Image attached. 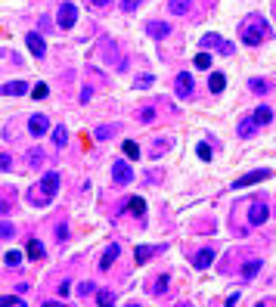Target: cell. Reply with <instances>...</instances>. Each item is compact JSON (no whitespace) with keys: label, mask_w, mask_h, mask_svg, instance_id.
<instances>
[{"label":"cell","mask_w":276,"mask_h":307,"mask_svg":"<svg viewBox=\"0 0 276 307\" xmlns=\"http://www.w3.org/2000/svg\"><path fill=\"white\" fill-rule=\"evenodd\" d=\"M270 37V28H267V19L258 16V13H248L239 25V41L245 47H261L264 41Z\"/></svg>","instance_id":"cell-1"},{"label":"cell","mask_w":276,"mask_h":307,"mask_svg":"<svg viewBox=\"0 0 276 307\" xmlns=\"http://www.w3.org/2000/svg\"><path fill=\"white\" fill-rule=\"evenodd\" d=\"M56 189H59V174H56V171H47V174L41 177V183L31 186L28 202H31V205H50V202L56 199Z\"/></svg>","instance_id":"cell-2"},{"label":"cell","mask_w":276,"mask_h":307,"mask_svg":"<svg viewBox=\"0 0 276 307\" xmlns=\"http://www.w3.org/2000/svg\"><path fill=\"white\" fill-rule=\"evenodd\" d=\"M270 220V205L264 202V199H255L252 205H248V226H261V223H267Z\"/></svg>","instance_id":"cell-3"},{"label":"cell","mask_w":276,"mask_h":307,"mask_svg":"<svg viewBox=\"0 0 276 307\" xmlns=\"http://www.w3.org/2000/svg\"><path fill=\"white\" fill-rule=\"evenodd\" d=\"M74 22H78V7H74V4H62V7H59V13H56V28L68 31Z\"/></svg>","instance_id":"cell-4"},{"label":"cell","mask_w":276,"mask_h":307,"mask_svg":"<svg viewBox=\"0 0 276 307\" xmlns=\"http://www.w3.org/2000/svg\"><path fill=\"white\" fill-rule=\"evenodd\" d=\"M174 90H177V96H180V99H189V96L195 93V81H192V74H189V71H180V74H177Z\"/></svg>","instance_id":"cell-5"},{"label":"cell","mask_w":276,"mask_h":307,"mask_svg":"<svg viewBox=\"0 0 276 307\" xmlns=\"http://www.w3.org/2000/svg\"><path fill=\"white\" fill-rule=\"evenodd\" d=\"M112 180H115L118 186H128V183L134 180L131 165H128V162H115V165H112Z\"/></svg>","instance_id":"cell-6"},{"label":"cell","mask_w":276,"mask_h":307,"mask_svg":"<svg viewBox=\"0 0 276 307\" xmlns=\"http://www.w3.org/2000/svg\"><path fill=\"white\" fill-rule=\"evenodd\" d=\"M270 177V171L267 168H258V171H248L245 177H239V180H233V189H242V186H252V183H261V180H267Z\"/></svg>","instance_id":"cell-7"},{"label":"cell","mask_w":276,"mask_h":307,"mask_svg":"<svg viewBox=\"0 0 276 307\" xmlns=\"http://www.w3.org/2000/svg\"><path fill=\"white\" fill-rule=\"evenodd\" d=\"M25 44H28L31 56H37V59H41V56L47 53V41H44V37L37 34V31H28V34H25Z\"/></svg>","instance_id":"cell-8"},{"label":"cell","mask_w":276,"mask_h":307,"mask_svg":"<svg viewBox=\"0 0 276 307\" xmlns=\"http://www.w3.org/2000/svg\"><path fill=\"white\" fill-rule=\"evenodd\" d=\"M28 131L34 137H44L50 131V118H47V115H31V118H28Z\"/></svg>","instance_id":"cell-9"},{"label":"cell","mask_w":276,"mask_h":307,"mask_svg":"<svg viewBox=\"0 0 276 307\" xmlns=\"http://www.w3.org/2000/svg\"><path fill=\"white\" fill-rule=\"evenodd\" d=\"M211 264H214V248H202V251L192 254V267L195 270H208Z\"/></svg>","instance_id":"cell-10"},{"label":"cell","mask_w":276,"mask_h":307,"mask_svg":"<svg viewBox=\"0 0 276 307\" xmlns=\"http://www.w3.org/2000/svg\"><path fill=\"white\" fill-rule=\"evenodd\" d=\"M202 47H217L223 56H230V53H233V44H227L223 37H217V34H205V37H202Z\"/></svg>","instance_id":"cell-11"},{"label":"cell","mask_w":276,"mask_h":307,"mask_svg":"<svg viewBox=\"0 0 276 307\" xmlns=\"http://www.w3.org/2000/svg\"><path fill=\"white\" fill-rule=\"evenodd\" d=\"M22 93H28V84L25 81H10V84L0 87V96H22Z\"/></svg>","instance_id":"cell-12"},{"label":"cell","mask_w":276,"mask_h":307,"mask_svg":"<svg viewBox=\"0 0 276 307\" xmlns=\"http://www.w3.org/2000/svg\"><path fill=\"white\" fill-rule=\"evenodd\" d=\"M118 254H121V248H118V245H109V248L103 251V258H99V270H109V267L118 261Z\"/></svg>","instance_id":"cell-13"},{"label":"cell","mask_w":276,"mask_h":307,"mask_svg":"<svg viewBox=\"0 0 276 307\" xmlns=\"http://www.w3.org/2000/svg\"><path fill=\"white\" fill-rule=\"evenodd\" d=\"M252 118H255V124H258V127H264V124H270V121H273V112H270L267 106H258V109L252 112Z\"/></svg>","instance_id":"cell-14"},{"label":"cell","mask_w":276,"mask_h":307,"mask_svg":"<svg viewBox=\"0 0 276 307\" xmlns=\"http://www.w3.org/2000/svg\"><path fill=\"white\" fill-rule=\"evenodd\" d=\"M261 267H264V261L261 258H255V261H248V264H242V279H255L258 276V270H261Z\"/></svg>","instance_id":"cell-15"},{"label":"cell","mask_w":276,"mask_h":307,"mask_svg":"<svg viewBox=\"0 0 276 307\" xmlns=\"http://www.w3.org/2000/svg\"><path fill=\"white\" fill-rule=\"evenodd\" d=\"M208 87H211V93H223L227 90V78L220 71H211V78H208Z\"/></svg>","instance_id":"cell-16"},{"label":"cell","mask_w":276,"mask_h":307,"mask_svg":"<svg viewBox=\"0 0 276 307\" xmlns=\"http://www.w3.org/2000/svg\"><path fill=\"white\" fill-rule=\"evenodd\" d=\"M25 254H28L31 261H41V258H44V242H41V239H31V242H28V251H25Z\"/></svg>","instance_id":"cell-17"},{"label":"cell","mask_w":276,"mask_h":307,"mask_svg":"<svg viewBox=\"0 0 276 307\" xmlns=\"http://www.w3.org/2000/svg\"><path fill=\"white\" fill-rule=\"evenodd\" d=\"M155 251H159L155 245H140V248L134 251V261H137V264H146V261H149V258L155 254Z\"/></svg>","instance_id":"cell-18"},{"label":"cell","mask_w":276,"mask_h":307,"mask_svg":"<svg viewBox=\"0 0 276 307\" xmlns=\"http://www.w3.org/2000/svg\"><path fill=\"white\" fill-rule=\"evenodd\" d=\"M128 211H131L134 217H143V214H146V202H143L140 196H134V199H128Z\"/></svg>","instance_id":"cell-19"},{"label":"cell","mask_w":276,"mask_h":307,"mask_svg":"<svg viewBox=\"0 0 276 307\" xmlns=\"http://www.w3.org/2000/svg\"><path fill=\"white\" fill-rule=\"evenodd\" d=\"M255 131H258V124H255V118H252V115L239 121V137H252Z\"/></svg>","instance_id":"cell-20"},{"label":"cell","mask_w":276,"mask_h":307,"mask_svg":"<svg viewBox=\"0 0 276 307\" xmlns=\"http://www.w3.org/2000/svg\"><path fill=\"white\" fill-rule=\"evenodd\" d=\"M121 149H124V156H128L131 162H137V159H140V143H134V140H124V146H121Z\"/></svg>","instance_id":"cell-21"},{"label":"cell","mask_w":276,"mask_h":307,"mask_svg":"<svg viewBox=\"0 0 276 307\" xmlns=\"http://www.w3.org/2000/svg\"><path fill=\"white\" fill-rule=\"evenodd\" d=\"M248 87H252V93H270L273 87H270V81H261V78H252L248 81Z\"/></svg>","instance_id":"cell-22"},{"label":"cell","mask_w":276,"mask_h":307,"mask_svg":"<svg viewBox=\"0 0 276 307\" xmlns=\"http://www.w3.org/2000/svg\"><path fill=\"white\" fill-rule=\"evenodd\" d=\"M168 7H171L174 16H186V13H189V0H171Z\"/></svg>","instance_id":"cell-23"},{"label":"cell","mask_w":276,"mask_h":307,"mask_svg":"<svg viewBox=\"0 0 276 307\" xmlns=\"http://www.w3.org/2000/svg\"><path fill=\"white\" fill-rule=\"evenodd\" d=\"M146 31H149L152 37H165V34H168V25H162V22H149Z\"/></svg>","instance_id":"cell-24"},{"label":"cell","mask_w":276,"mask_h":307,"mask_svg":"<svg viewBox=\"0 0 276 307\" xmlns=\"http://www.w3.org/2000/svg\"><path fill=\"white\" fill-rule=\"evenodd\" d=\"M199 71H205V68H211V53H195V62H192Z\"/></svg>","instance_id":"cell-25"},{"label":"cell","mask_w":276,"mask_h":307,"mask_svg":"<svg viewBox=\"0 0 276 307\" xmlns=\"http://www.w3.org/2000/svg\"><path fill=\"white\" fill-rule=\"evenodd\" d=\"M16 236V226L10 220H0V239H13Z\"/></svg>","instance_id":"cell-26"},{"label":"cell","mask_w":276,"mask_h":307,"mask_svg":"<svg viewBox=\"0 0 276 307\" xmlns=\"http://www.w3.org/2000/svg\"><path fill=\"white\" fill-rule=\"evenodd\" d=\"M53 140H56V146H65V143H68V131H65V124H59V127L53 131Z\"/></svg>","instance_id":"cell-27"},{"label":"cell","mask_w":276,"mask_h":307,"mask_svg":"<svg viewBox=\"0 0 276 307\" xmlns=\"http://www.w3.org/2000/svg\"><path fill=\"white\" fill-rule=\"evenodd\" d=\"M28 165H31V168H41V165H44V152L31 149V156H28Z\"/></svg>","instance_id":"cell-28"},{"label":"cell","mask_w":276,"mask_h":307,"mask_svg":"<svg viewBox=\"0 0 276 307\" xmlns=\"http://www.w3.org/2000/svg\"><path fill=\"white\" fill-rule=\"evenodd\" d=\"M13 304H16V307H22L25 301H22V298H16V295H4V298H0V307H13Z\"/></svg>","instance_id":"cell-29"},{"label":"cell","mask_w":276,"mask_h":307,"mask_svg":"<svg viewBox=\"0 0 276 307\" xmlns=\"http://www.w3.org/2000/svg\"><path fill=\"white\" fill-rule=\"evenodd\" d=\"M195 152H199L202 162H211V146L208 143H199V146H195Z\"/></svg>","instance_id":"cell-30"},{"label":"cell","mask_w":276,"mask_h":307,"mask_svg":"<svg viewBox=\"0 0 276 307\" xmlns=\"http://www.w3.org/2000/svg\"><path fill=\"white\" fill-rule=\"evenodd\" d=\"M4 261H7L10 267H19V264H22V251H7V258H4Z\"/></svg>","instance_id":"cell-31"},{"label":"cell","mask_w":276,"mask_h":307,"mask_svg":"<svg viewBox=\"0 0 276 307\" xmlns=\"http://www.w3.org/2000/svg\"><path fill=\"white\" fill-rule=\"evenodd\" d=\"M152 118H155V109H152V106H143V109H140V121H146V124H149Z\"/></svg>","instance_id":"cell-32"},{"label":"cell","mask_w":276,"mask_h":307,"mask_svg":"<svg viewBox=\"0 0 276 307\" xmlns=\"http://www.w3.org/2000/svg\"><path fill=\"white\" fill-rule=\"evenodd\" d=\"M165 289H168V273H162V276H159V283H155V286H152V292H155V295H159V292H165Z\"/></svg>","instance_id":"cell-33"},{"label":"cell","mask_w":276,"mask_h":307,"mask_svg":"<svg viewBox=\"0 0 276 307\" xmlns=\"http://www.w3.org/2000/svg\"><path fill=\"white\" fill-rule=\"evenodd\" d=\"M112 301H115L112 292H96V304H112Z\"/></svg>","instance_id":"cell-34"},{"label":"cell","mask_w":276,"mask_h":307,"mask_svg":"<svg viewBox=\"0 0 276 307\" xmlns=\"http://www.w3.org/2000/svg\"><path fill=\"white\" fill-rule=\"evenodd\" d=\"M47 93H50L47 84H37V87H34V99H47Z\"/></svg>","instance_id":"cell-35"},{"label":"cell","mask_w":276,"mask_h":307,"mask_svg":"<svg viewBox=\"0 0 276 307\" xmlns=\"http://www.w3.org/2000/svg\"><path fill=\"white\" fill-rule=\"evenodd\" d=\"M13 168V159L7 156V152H0V171H10Z\"/></svg>","instance_id":"cell-36"},{"label":"cell","mask_w":276,"mask_h":307,"mask_svg":"<svg viewBox=\"0 0 276 307\" xmlns=\"http://www.w3.org/2000/svg\"><path fill=\"white\" fill-rule=\"evenodd\" d=\"M137 7H140V0H121V10L124 13H134Z\"/></svg>","instance_id":"cell-37"},{"label":"cell","mask_w":276,"mask_h":307,"mask_svg":"<svg viewBox=\"0 0 276 307\" xmlns=\"http://www.w3.org/2000/svg\"><path fill=\"white\" fill-rule=\"evenodd\" d=\"M90 96H93V90H90V87H84V90H81V103H90Z\"/></svg>","instance_id":"cell-38"},{"label":"cell","mask_w":276,"mask_h":307,"mask_svg":"<svg viewBox=\"0 0 276 307\" xmlns=\"http://www.w3.org/2000/svg\"><path fill=\"white\" fill-rule=\"evenodd\" d=\"M109 134H112V127H96V137H99V140H106Z\"/></svg>","instance_id":"cell-39"},{"label":"cell","mask_w":276,"mask_h":307,"mask_svg":"<svg viewBox=\"0 0 276 307\" xmlns=\"http://www.w3.org/2000/svg\"><path fill=\"white\" fill-rule=\"evenodd\" d=\"M10 205H13L10 199H0V214H7V211H10Z\"/></svg>","instance_id":"cell-40"},{"label":"cell","mask_w":276,"mask_h":307,"mask_svg":"<svg viewBox=\"0 0 276 307\" xmlns=\"http://www.w3.org/2000/svg\"><path fill=\"white\" fill-rule=\"evenodd\" d=\"M93 7H109V0H90Z\"/></svg>","instance_id":"cell-41"}]
</instances>
